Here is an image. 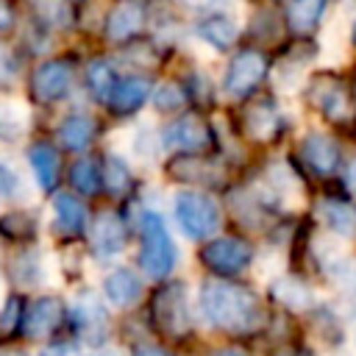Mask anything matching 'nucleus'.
<instances>
[{"mask_svg": "<svg viewBox=\"0 0 356 356\" xmlns=\"http://www.w3.org/2000/svg\"><path fill=\"white\" fill-rule=\"evenodd\" d=\"M353 44H356V22H353Z\"/></svg>", "mask_w": 356, "mask_h": 356, "instance_id": "nucleus-45", "label": "nucleus"}, {"mask_svg": "<svg viewBox=\"0 0 356 356\" xmlns=\"http://www.w3.org/2000/svg\"><path fill=\"white\" fill-rule=\"evenodd\" d=\"M103 356H114V353H103Z\"/></svg>", "mask_w": 356, "mask_h": 356, "instance_id": "nucleus-46", "label": "nucleus"}, {"mask_svg": "<svg viewBox=\"0 0 356 356\" xmlns=\"http://www.w3.org/2000/svg\"><path fill=\"white\" fill-rule=\"evenodd\" d=\"M8 275L17 286H42L47 281V264L44 256L36 248H22L8 259Z\"/></svg>", "mask_w": 356, "mask_h": 356, "instance_id": "nucleus-17", "label": "nucleus"}, {"mask_svg": "<svg viewBox=\"0 0 356 356\" xmlns=\"http://www.w3.org/2000/svg\"><path fill=\"white\" fill-rule=\"evenodd\" d=\"M53 214H56V228L67 236H75L86 228V206L67 192L53 197Z\"/></svg>", "mask_w": 356, "mask_h": 356, "instance_id": "nucleus-24", "label": "nucleus"}, {"mask_svg": "<svg viewBox=\"0 0 356 356\" xmlns=\"http://www.w3.org/2000/svg\"><path fill=\"white\" fill-rule=\"evenodd\" d=\"M159 147H161V139L150 131V128H136L134 131V136H131V153L139 159V161H153L156 156H159Z\"/></svg>", "mask_w": 356, "mask_h": 356, "instance_id": "nucleus-34", "label": "nucleus"}, {"mask_svg": "<svg viewBox=\"0 0 356 356\" xmlns=\"http://www.w3.org/2000/svg\"><path fill=\"white\" fill-rule=\"evenodd\" d=\"M142 25H145V6L139 0H122L106 17V39L122 44L134 39L142 31Z\"/></svg>", "mask_w": 356, "mask_h": 356, "instance_id": "nucleus-14", "label": "nucleus"}, {"mask_svg": "<svg viewBox=\"0 0 356 356\" xmlns=\"http://www.w3.org/2000/svg\"><path fill=\"white\" fill-rule=\"evenodd\" d=\"M0 356H25L19 348H0Z\"/></svg>", "mask_w": 356, "mask_h": 356, "instance_id": "nucleus-43", "label": "nucleus"}, {"mask_svg": "<svg viewBox=\"0 0 356 356\" xmlns=\"http://www.w3.org/2000/svg\"><path fill=\"white\" fill-rule=\"evenodd\" d=\"M25 195H28V186L19 170L0 159V200H19Z\"/></svg>", "mask_w": 356, "mask_h": 356, "instance_id": "nucleus-33", "label": "nucleus"}, {"mask_svg": "<svg viewBox=\"0 0 356 356\" xmlns=\"http://www.w3.org/2000/svg\"><path fill=\"white\" fill-rule=\"evenodd\" d=\"M242 128L250 139L256 142H270L275 139L278 128H281V111L270 97H259L253 100L245 111H242Z\"/></svg>", "mask_w": 356, "mask_h": 356, "instance_id": "nucleus-13", "label": "nucleus"}, {"mask_svg": "<svg viewBox=\"0 0 356 356\" xmlns=\"http://www.w3.org/2000/svg\"><path fill=\"white\" fill-rule=\"evenodd\" d=\"M64 317V306L58 298L53 295H39L31 300V306L25 309V320H22V328L31 339H42V337H50L58 323Z\"/></svg>", "mask_w": 356, "mask_h": 356, "instance_id": "nucleus-12", "label": "nucleus"}, {"mask_svg": "<svg viewBox=\"0 0 356 356\" xmlns=\"http://www.w3.org/2000/svg\"><path fill=\"white\" fill-rule=\"evenodd\" d=\"M70 184H72V189H78L81 195H95L97 189H100V184H103V178H100V164L95 161V159H78L72 167H70Z\"/></svg>", "mask_w": 356, "mask_h": 356, "instance_id": "nucleus-31", "label": "nucleus"}, {"mask_svg": "<svg viewBox=\"0 0 356 356\" xmlns=\"http://www.w3.org/2000/svg\"><path fill=\"white\" fill-rule=\"evenodd\" d=\"M197 312L206 325L228 334H250L264 323L259 298L248 286L228 281H203L197 292Z\"/></svg>", "mask_w": 356, "mask_h": 356, "instance_id": "nucleus-1", "label": "nucleus"}, {"mask_svg": "<svg viewBox=\"0 0 356 356\" xmlns=\"http://www.w3.org/2000/svg\"><path fill=\"white\" fill-rule=\"evenodd\" d=\"M264 75H267V56L256 47H245L228 61L222 75V89L228 97H245L261 83Z\"/></svg>", "mask_w": 356, "mask_h": 356, "instance_id": "nucleus-6", "label": "nucleus"}, {"mask_svg": "<svg viewBox=\"0 0 356 356\" xmlns=\"http://www.w3.org/2000/svg\"><path fill=\"white\" fill-rule=\"evenodd\" d=\"M72 323H75V328L81 331V337H83L89 345H95V342H100V339L106 337L108 314H106V309L100 306L97 295L81 292V295L75 298V303H72Z\"/></svg>", "mask_w": 356, "mask_h": 356, "instance_id": "nucleus-11", "label": "nucleus"}, {"mask_svg": "<svg viewBox=\"0 0 356 356\" xmlns=\"http://www.w3.org/2000/svg\"><path fill=\"white\" fill-rule=\"evenodd\" d=\"M214 356H248L245 350H236V348H222V350H217Z\"/></svg>", "mask_w": 356, "mask_h": 356, "instance_id": "nucleus-42", "label": "nucleus"}, {"mask_svg": "<svg viewBox=\"0 0 356 356\" xmlns=\"http://www.w3.org/2000/svg\"><path fill=\"white\" fill-rule=\"evenodd\" d=\"M153 103H156L159 111H178V108H184V103H186V92H184L181 83L167 81V83H161V86L156 89Z\"/></svg>", "mask_w": 356, "mask_h": 356, "instance_id": "nucleus-35", "label": "nucleus"}, {"mask_svg": "<svg viewBox=\"0 0 356 356\" xmlns=\"http://www.w3.org/2000/svg\"><path fill=\"white\" fill-rule=\"evenodd\" d=\"M264 195L270 200H275V203H298L303 189H300V181H298V175L292 172L289 164L275 161V164L267 167V172H264Z\"/></svg>", "mask_w": 356, "mask_h": 356, "instance_id": "nucleus-19", "label": "nucleus"}, {"mask_svg": "<svg viewBox=\"0 0 356 356\" xmlns=\"http://www.w3.org/2000/svg\"><path fill=\"white\" fill-rule=\"evenodd\" d=\"M72 61L70 58H50L42 61L33 75H31V95L36 103H56L61 97H67L70 86H72Z\"/></svg>", "mask_w": 356, "mask_h": 356, "instance_id": "nucleus-8", "label": "nucleus"}, {"mask_svg": "<svg viewBox=\"0 0 356 356\" xmlns=\"http://www.w3.org/2000/svg\"><path fill=\"white\" fill-rule=\"evenodd\" d=\"M300 161L314 172V175H331L339 167V145L320 131H309L298 142Z\"/></svg>", "mask_w": 356, "mask_h": 356, "instance_id": "nucleus-10", "label": "nucleus"}, {"mask_svg": "<svg viewBox=\"0 0 356 356\" xmlns=\"http://www.w3.org/2000/svg\"><path fill=\"white\" fill-rule=\"evenodd\" d=\"M95 131H97V122L92 114H83V111H72L61 120L58 125V142L67 147V150H83L92 145L95 139Z\"/></svg>", "mask_w": 356, "mask_h": 356, "instance_id": "nucleus-20", "label": "nucleus"}, {"mask_svg": "<svg viewBox=\"0 0 356 356\" xmlns=\"http://www.w3.org/2000/svg\"><path fill=\"white\" fill-rule=\"evenodd\" d=\"M200 259L209 270L222 273V275H234V273H242L250 267L253 248L239 236H220V239H211L209 245H203Z\"/></svg>", "mask_w": 356, "mask_h": 356, "instance_id": "nucleus-7", "label": "nucleus"}, {"mask_svg": "<svg viewBox=\"0 0 356 356\" xmlns=\"http://www.w3.org/2000/svg\"><path fill=\"white\" fill-rule=\"evenodd\" d=\"M147 95H150L147 78H142V75H128V78L117 81L114 95H111L108 103H111V108H114L117 114H131V111H136V108L147 100Z\"/></svg>", "mask_w": 356, "mask_h": 356, "instance_id": "nucleus-22", "label": "nucleus"}, {"mask_svg": "<svg viewBox=\"0 0 356 356\" xmlns=\"http://www.w3.org/2000/svg\"><path fill=\"white\" fill-rule=\"evenodd\" d=\"M236 33H239L236 22H234L231 17H225V14H211V17H206V19L197 25V36H200L206 44L217 47V50H228V47L234 44Z\"/></svg>", "mask_w": 356, "mask_h": 356, "instance_id": "nucleus-27", "label": "nucleus"}, {"mask_svg": "<svg viewBox=\"0 0 356 356\" xmlns=\"http://www.w3.org/2000/svg\"><path fill=\"white\" fill-rule=\"evenodd\" d=\"M153 320L156 325L181 339L186 331H189V300H186V286L181 281H172L167 286H161L156 295H153Z\"/></svg>", "mask_w": 356, "mask_h": 356, "instance_id": "nucleus-5", "label": "nucleus"}, {"mask_svg": "<svg viewBox=\"0 0 356 356\" xmlns=\"http://www.w3.org/2000/svg\"><path fill=\"white\" fill-rule=\"evenodd\" d=\"M28 164L33 170V178H36V186L50 192L58 181V156H56V147L47 145V142H33L28 147Z\"/></svg>", "mask_w": 356, "mask_h": 356, "instance_id": "nucleus-21", "label": "nucleus"}, {"mask_svg": "<svg viewBox=\"0 0 356 356\" xmlns=\"http://www.w3.org/2000/svg\"><path fill=\"white\" fill-rule=\"evenodd\" d=\"M0 234L11 242H28L36 236V220L28 211H11L0 220Z\"/></svg>", "mask_w": 356, "mask_h": 356, "instance_id": "nucleus-32", "label": "nucleus"}, {"mask_svg": "<svg viewBox=\"0 0 356 356\" xmlns=\"http://www.w3.org/2000/svg\"><path fill=\"white\" fill-rule=\"evenodd\" d=\"M317 214L323 220V225L339 236V239H350L356 234V206L350 200L342 197H323L317 206Z\"/></svg>", "mask_w": 356, "mask_h": 356, "instance_id": "nucleus-18", "label": "nucleus"}, {"mask_svg": "<svg viewBox=\"0 0 356 356\" xmlns=\"http://www.w3.org/2000/svg\"><path fill=\"white\" fill-rule=\"evenodd\" d=\"M273 298H275L284 309H289V312H303V309H309L312 300H314L309 284L300 281V278H295V275H281V278H275V281H273Z\"/></svg>", "mask_w": 356, "mask_h": 356, "instance_id": "nucleus-25", "label": "nucleus"}, {"mask_svg": "<svg viewBox=\"0 0 356 356\" xmlns=\"http://www.w3.org/2000/svg\"><path fill=\"white\" fill-rule=\"evenodd\" d=\"M92 248L100 259H114L125 250V222L117 211H103L92 225Z\"/></svg>", "mask_w": 356, "mask_h": 356, "instance_id": "nucleus-15", "label": "nucleus"}, {"mask_svg": "<svg viewBox=\"0 0 356 356\" xmlns=\"http://www.w3.org/2000/svg\"><path fill=\"white\" fill-rule=\"evenodd\" d=\"M28 122H31L28 106L17 97L0 95V142L22 139V134L28 131Z\"/></svg>", "mask_w": 356, "mask_h": 356, "instance_id": "nucleus-23", "label": "nucleus"}, {"mask_svg": "<svg viewBox=\"0 0 356 356\" xmlns=\"http://www.w3.org/2000/svg\"><path fill=\"white\" fill-rule=\"evenodd\" d=\"M17 309H19L17 298H8V300H6V306H3V314H0V328H3V331H11V328H14Z\"/></svg>", "mask_w": 356, "mask_h": 356, "instance_id": "nucleus-38", "label": "nucleus"}, {"mask_svg": "<svg viewBox=\"0 0 356 356\" xmlns=\"http://www.w3.org/2000/svg\"><path fill=\"white\" fill-rule=\"evenodd\" d=\"M172 217L181 234L189 239H209L220 225L217 203L197 189H181L172 195Z\"/></svg>", "mask_w": 356, "mask_h": 356, "instance_id": "nucleus-4", "label": "nucleus"}, {"mask_svg": "<svg viewBox=\"0 0 356 356\" xmlns=\"http://www.w3.org/2000/svg\"><path fill=\"white\" fill-rule=\"evenodd\" d=\"M36 356H81V350L72 342H53V345L42 348Z\"/></svg>", "mask_w": 356, "mask_h": 356, "instance_id": "nucleus-37", "label": "nucleus"}, {"mask_svg": "<svg viewBox=\"0 0 356 356\" xmlns=\"http://www.w3.org/2000/svg\"><path fill=\"white\" fill-rule=\"evenodd\" d=\"M14 75H17V58L6 44H0V86L11 83Z\"/></svg>", "mask_w": 356, "mask_h": 356, "instance_id": "nucleus-36", "label": "nucleus"}, {"mask_svg": "<svg viewBox=\"0 0 356 356\" xmlns=\"http://www.w3.org/2000/svg\"><path fill=\"white\" fill-rule=\"evenodd\" d=\"M86 86H89V92L95 95V100L108 103L111 95H114V86H117V75H114L111 64L103 61V58H95V61L86 67Z\"/></svg>", "mask_w": 356, "mask_h": 356, "instance_id": "nucleus-29", "label": "nucleus"}, {"mask_svg": "<svg viewBox=\"0 0 356 356\" xmlns=\"http://www.w3.org/2000/svg\"><path fill=\"white\" fill-rule=\"evenodd\" d=\"M348 186L356 192V161H350V167H348Z\"/></svg>", "mask_w": 356, "mask_h": 356, "instance_id": "nucleus-41", "label": "nucleus"}, {"mask_svg": "<svg viewBox=\"0 0 356 356\" xmlns=\"http://www.w3.org/2000/svg\"><path fill=\"white\" fill-rule=\"evenodd\" d=\"M14 25V8L8 0H0V33Z\"/></svg>", "mask_w": 356, "mask_h": 356, "instance_id": "nucleus-39", "label": "nucleus"}, {"mask_svg": "<svg viewBox=\"0 0 356 356\" xmlns=\"http://www.w3.org/2000/svg\"><path fill=\"white\" fill-rule=\"evenodd\" d=\"M211 125L200 114H181L161 131V145L181 153H200L211 145Z\"/></svg>", "mask_w": 356, "mask_h": 356, "instance_id": "nucleus-9", "label": "nucleus"}, {"mask_svg": "<svg viewBox=\"0 0 356 356\" xmlns=\"http://www.w3.org/2000/svg\"><path fill=\"white\" fill-rule=\"evenodd\" d=\"M167 172L175 178V181H197V184H209L217 178V167L195 153H184V156H175L170 164H167Z\"/></svg>", "mask_w": 356, "mask_h": 356, "instance_id": "nucleus-26", "label": "nucleus"}, {"mask_svg": "<svg viewBox=\"0 0 356 356\" xmlns=\"http://www.w3.org/2000/svg\"><path fill=\"white\" fill-rule=\"evenodd\" d=\"M134 356H170L164 348H159V345H150V342H142V345H136L134 348Z\"/></svg>", "mask_w": 356, "mask_h": 356, "instance_id": "nucleus-40", "label": "nucleus"}, {"mask_svg": "<svg viewBox=\"0 0 356 356\" xmlns=\"http://www.w3.org/2000/svg\"><path fill=\"white\" fill-rule=\"evenodd\" d=\"M178 264V245L172 242L167 222L159 211L142 214V248H139V267L150 278H167Z\"/></svg>", "mask_w": 356, "mask_h": 356, "instance_id": "nucleus-2", "label": "nucleus"}, {"mask_svg": "<svg viewBox=\"0 0 356 356\" xmlns=\"http://www.w3.org/2000/svg\"><path fill=\"white\" fill-rule=\"evenodd\" d=\"M309 103L334 125H350L356 120V92L350 83L334 72H320L309 81Z\"/></svg>", "mask_w": 356, "mask_h": 356, "instance_id": "nucleus-3", "label": "nucleus"}, {"mask_svg": "<svg viewBox=\"0 0 356 356\" xmlns=\"http://www.w3.org/2000/svg\"><path fill=\"white\" fill-rule=\"evenodd\" d=\"M184 3H186V6H209L211 0H184Z\"/></svg>", "mask_w": 356, "mask_h": 356, "instance_id": "nucleus-44", "label": "nucleus"}, {"mask_svg": "<svg viewBox=\"0 0 356 356\" xmlns=\"http://www.w3.org/2000/svg\"><path fill=\"white\" fill-rule=\"evenodd\" d=\"M142 278L136 270L131 267H114L106 278H103V295L108 298L111 306L117 309H131L134 303H139L142 298Z\"/></svg>", "mask_w": 356, "mask_h": 356, "instance_id": "nucleus-16", "label": "nucleus"}, {"mask_svg": "<svg viewBox=\"0 0 356 356\" xmlns=\"http://www.w3.org/2000/svg\"><path fill=\"white\" fill-rule=\"evenodd\" d=\"M323 11H325V0H292L286 11V22L298 36H306L320 25Z\"/></svg>", "mask_w": 356, "mask_h": 356, "instance_id": "nucleus-28", "label": "nucleus"}, {"mask_svg": "<svg viewBox=\"0 0 356 356\" xmlns=\"http://www.w3.org/2000/svg\"><path fill=\"white\" fill-rule=\"evenodd\" d=\"M100 178H103V186L111 195H122L131 186V170H128L125 159L117 156V153H106V159L100 164Z\"/></svg>", "mask_w": 356, "mask_h": 356, "instance_id": "nucleus-30", "label": "nucleus"}]
</instances>
